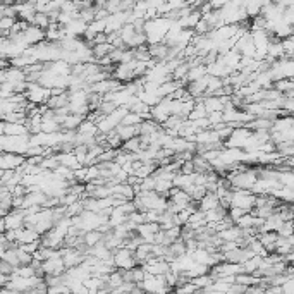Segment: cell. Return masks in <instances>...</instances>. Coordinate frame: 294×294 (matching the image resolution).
I'll return each instance as SVG.
<instances>
[{"label":"cell","instance_id":"1","mask_svg":"<svg viewBox=\"0 0 294 294\" xmlns=\"http://www.w3.org/2000/svg\"><path fill=\"white\" fill-rule=\"evenodd\" d=\"M2 145H4V151L24 155L29 147V134H21V136H5V134H2Z\"/></svg>","mask_w":294,"mask_h":294},{"label":"cell","instance_id":"2","mask_svg":"<svg viewBox=\"0 0 294 294\" xmlns=\"http://www.w3.org/2000/svg\"><path fill=\"white\" fill-rule=\"evenodd\" d=\"M50 88H45L42 86L40 83H28V86H26L24 91V97L28 102L35 105H42V104H47V100L50 98Z\"/></svg>","mask_w":294,"mask_h":294},{"label":"cell","instance_id":"3","mask_svg":"<svg viewBox=\"0 0 294 294\" xmlns=\"http://www.w3.org/2000/svg\"><path fill=\"white\" fill-rule=\"evenodd\" d=\"M112 258H114L115 269H133L134 265H138L136 258H134V251L126 246L112 251Z\"/></svg>","mask_w":294,"mask_h":294},{"label":"cell","instance_id":"4","mask_svg":"<svg viewBox=\"0 0 294 294\" xmlns=\"http://www.w3.org/2000/svg\"><path fill=\"white\" fill-rule=\"evenodd\" d=\"M141 289L148 291V293H165V291H172L167 284H165L164 275H153V273H147L145 279L140 282Z\"/></svg>","mask_w":294,"mask_h":294},{"label":"cell","instance_id":"5","mask_svg":"<svg viewBox=\"0 0 294 294\" xmlns=\"http://www.w3.org/2000/svg\"><path fill=\"white\" fill-rule=\"evenodd\" d=\"M84 117H86V115L72 114V112H69V114L65 115V117L62 119V122H61L62 131H76V129H78V126L84 121Z\"/></svg>","mask_w":294,"mask_h":294},{"label":"cell","instance_id":"6","mask_svg":"<svg viewBox=\"0 0 294 294\" xmlns=\"http://www.w3.org/2000/svg\"><path fill=\"white\" fill-rule=\"evenodd\" d=\"M217 207H219V196L213 191H207L203 198L198 201V210H201V212H207V210H212Z\"/></svg>","mask_w":294,"mask_h":294},{"label":"cell","instance_id":"7","mask_svg":"<svg viewBox=\"0 0 294 294\" xmlns=\"http://www.w3.org/2000/svg\"><path fill=\"white\" fill-rule=\"evenodd\" d=\"M57 158H59V164L65 165V167H69L71 170H76V169H79V167H83V165L79 164L78 157H76L72 151H59Z\"/></svg>","mask_w":294,"mask_h":294},{"label":"cell","instance_id":"8","mask_svg":"<svg viewBox=\"0 0 294 294\" xmlns=\"http://www.w3.org/2000/svg\"><path fill=\"white\" fill-rule=\"evenodd\" d=\"M4 134L5 136H21V134H29V131L24 124H21V122H5Z\"/></svg>","mask_w":294,"mask_h":294},{"label":"cell","instance_id":"9","mask_svg":"<svg viewBox=\"0 0 294 294\" xmlns=\"http://www.w3.org/2000/svg\"><path fill=\"white\" fill-rule=\"evenodd\" d=\"M115 133L119 134V138H121L122 141H126V140H129V138H133V136H138V134H140V129H138V124L136 126L119 124L117 127H115Z\"/></svg>","mask_w":294,"mask_h":294},{"label":"cell","instance_id":"10","mask_svg":"<svg viewBox=\"0 0 294 294\" xmlns=\"http://www.w3.org/2000/svg\"><path fill=\"white\" fill-rule=\"evenodd\" d=\"M76 133H79V134H88V136H95V134L98 133V127H97V124H95L93 121H90V119L84 117V121H83L81 124L78 126V129H76Z\"/></svg>","mask_w":294,"mask_h":294},{"label":"cell","instance_id":"11","mask_svg":"<svg viewBox=\"0 0 294 294\" xmlns=\"http://www.w3.org/2000/svg\"><path fill=\"white\" fill-rule=\"evenodd\" d=\"M121 150L127 151V153H138L141 150V141H140V136H133L129 140L122 141V147Z\"/></svg>","mask_w":294,"mask_h":294},{"label":"cell","instance_id":"12","mask_svg":"<svg viewBox=\"0 0 294 294\" xmlns=\"http://www.w3.org/2000/svg\"><path fill=\"white\" fill-rule=\"evenodd\" d=\"M205 74H207V67H205V64H196V65H191V67L188 69L186 79L188 81H196V79L203 78Z\"/></svg>","mask_w":294,"mask_h":294},{"label":"cell","instance_id":"13","mask_svg":"<svg viewBox=\"0 0 294 294\" xmlns=\"http://www.w3.org/2000/svg\"><path fill=\"white\" fill-rule=\"evenodd\" d=\"M83 239H84V243H86V246H93V244H97L98 241L104 239V234L100 232L98 229H90L86 231V232L83 234Z\"/></svg>","mask_w":294,"mask_h":294},{"label":"cell","instance_id":"14","mask_svg":"<svg viewBox=\"0 0 294 294\" xmlns=\"http://www.w3.org/2000/svg\"><path fill=\"white\" fill-rule=\"evenodd\" d=\"M54 253H55L54 248H48V246H43V244H40L38 250H36L35 253H33V258L40 260V262H43V260L50 258V256L54 255Z\"/></svg>","mask_w":294,"mask_h":294},{"label":"cell","instance_id":"15","mask_svg":"<svg viewBox=\"0 0 294 294\" xmlns=\"http://www.w3.org/2000/svg\"><path fill=\"white\" fill-rule=\"evenodd\" d=\"M170 188H172V181L157 179V177H155V188H153V189L157 191L158 194H164V196H167V193H169Z\"/></svg>","mask_w":294,"mask_h":294},{"label":"cell","instance_id":"16","mask_svg":"<svg viewBox=\"0 0 294 294\" xmlns=\"http://www.w3.org/2000/svg\"><path fill=\"white\" fill-rule=\"evenodd\" d=\"M191 282H193L194 286L198 287V291H200V289H203V287L210 286V284L213 282V277L210 275V273H201V275H198V277H193Z\"/></svg>","mask_w":294,"mask_h":294},{"label":"cell","instance_id":"17","mask_svg":"<svg viewBox=\"0 0 294 294\" xmlns=\"http://www.w3.org/2000/svg\"><path fill=\"white\" fill-rule=\"evenodd\" d=\"M272 88H275L277 91H280V93H284L286 90H291V88H294V81L293 78H282V79H277V81H273Z\"/></svg>","mask_w":294,"mask_h":294},{"label":"cell","instance_id":"18","mask_svg":"<svg viewBox=\"0 0 294 294\" xmlns=\"http://www.w3.org/2000/svg\"><path fill=\"white\" fill-rule=\"evenodd\" d=\"M143 121L141 119V115L140 114H134V112H126L124 114V117H122V121H121V124H126V126H136V124H140V122Z\"/></svg>","mask_w":294,"mask_h":294},{"label":"cell","instance_id":"19","mask_svg":"<svg viewBox=\"0 0 294 294\" xmlns=\"http://www.w3.org/2000/svg\"><path fill=\"white\" fill-rule=\"evenodd\" d=\"M277 234H279V236H282V237L293 236V220H286V222L279 227Z\"/></svg>","mask_w":294,"mask_h":294},{"label":"cell","instance_id":"20","mask_svg":"<svg viewBox=\"0 0 294 294\" xmlns=\"http://www.w3.org/2000/svg\"><path fill=\"white\" fill-rule=\"evenodd\" d=\"M40 244H42V241L40 239H36V241H31V243H22V244H18L19 248H21V250H24L26 253H35L36 250H38V246Z\"/></svg>","mask_w":294,"mask_h":294},{"label":"cell","instance_id":"21","mask_svg":"<svg viewBox=\"0 0 294 294\" xmlns=\"http://www.w3.org/2000/svg\"><path fill=\"white\" fill-rule=\"evenodd\" d=\"M115 151H117V150H114V148H105V150L102 151V153L97 157V158H98V162H108V160H114Z\"/></svg>","mask_w":294,"mask_h":294},{"label":"cell","instance_id":"22","mask_svg":"<svg viewBox=\"0 0 294 294\" xmlns=\"http://www.w3.org/2000/svg\"><path fill=\"white\" fill-rule=\"evenodd\" d=\"M18 258H19V265H28L33 260V255L31 253H26L24 250H21V248L18 246Z\"/></svg>","mask_w":294,"mask_h":294},{"label":"cell","instance_id":"23","mask_svg":"<svg viewBox=\"0 0 294 294\" xmlns=\"http://www.w3.org/2000/svg\"><path fill=\"white\" fill-rule=\"evenodd\" d=\"M280 287H282V294H294V277H287Z\"/></svg>","mask_w":294,"mask_h":294},{"label":"cell","instance_id":"24","mask_svg":"<svg viewBox=\"0 0 294 294\" xmlns=\"http://www.w3.org/2000/svg\"><path fill=\"white\" fill-rule=\"evenodd\" d=\"M179 172L181 174H193L194 172V165H193V162H191V158L189 160H184L183 164L179 165Z\"/></svg>","mask_w":294,"mask_h":294},{"label":"cell","instance_id":"25","mask_svg":"<svg viewBox=\"0 0 294 294\" xmlns=\"http://www.w3.org/2000/svg\"><path fill=\"white\" fill-rule=\"evenodd\" d=\"M7 282H9V275H7V273H2V272H0V287H4Z\"/></svg>","mask_w":294,"mask_h":294},{"label":"cell","instance_id":"26","mask_svg":"<svg viewBox=\"0 0 294 294\" xmlns=\"http://www.w3.org/2000/svg\"><path fill=\"white\" fill-rule=\"evenodd\" d=\"M5 232V224H4V217H0V234Z\"/></svg>","mask_w":294,"mask_h":294},{"label":"cell","instance_id":"27","mask_svg":"<svg viewBox=\"0 0 294 294\" xmlns=\"http://www.w3.org/2000/svg\"><path fill=\"white\" fill-rule=\"evenodd\" d=\"M4 124H5V122L2 121V119H0V136H2V134H4Z\"/></svg>","mask_w":294,"mask_h":294}]
</instances>
